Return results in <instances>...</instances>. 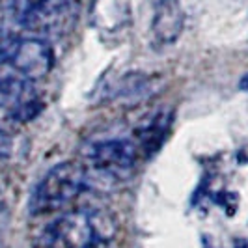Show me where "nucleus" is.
I'll return each instance as SVG.
<instances>
[{
    "label": "nucleus",
    "instance_id": "1",
    "mask_svg": "<svg viewBox=\"0 0 248 248\" xmlns=\"http://www.w3.org/2000/svg\"><path fill=\"white\" fill-rule=\"evenodd\" d=\"M86 188V164L80 161H65L50 168L39 179L32 196V215H50L62 211L80 196Z\"/></svg>",
    "mask_w": 248,
    "mask_h": 248
},
{
    "label": "nucleus",
    "instance_id": "2",
    "mask_svg": "<svg viewBox=\"0 0 248 248\" xmlns=\"http://www.w3.org/2000/svg\"><path fill=\"white\" fill-rule=\"evenodd\" d=\"M0 63L13 75L36 82L52 71L54 50L43 37L12 36L0 39Z\"/></svg>",
    "mask_w": 248,
    "mask_h": 248
},
{
    "label": "nucleus",
    "instance_id": "3",
    "mask_svg": "<svg viewBox=\"0 0 248 248\" xmlns=\"http://www.w3.org/2000/svg\"><path fill=\"white\" fill-rule=\"evenodd\" d=\"M99 239L97 220L84 209L56 217L34 239V248H93Z\"/></svg>",
    "mask_w": 248,
    "mask_h": 248
},
{
    "label": "nucleus",
    "instance_id": "4",
    "mask_svg": "<svg viewBox=\"0 0 248 248\" xmlns=\"http://www.w3.org/2000/svg\"><path fill=\"white\" fill-rule=\"evenodd\" d=\"M39 95L34 82L0 71V131L12 135L39 114Z\"/></svg>",
    "mask_w": 248,
    "mask_h": 248
},
{
    "label": "nucleus",
    "instance_id": "5",
    "mask_svg": "<svg viewBox=\"0 0 248 248\" xmlns=\"http://www.w3.org/2000/svg\"><path fill=\"white\" fill-rule=\"evenodd\" d=\"M80 15V0H39L23 17L21 26L43 39L65 37Z\"/></svg>",
    "mask_w": 248,
    "mask_h": 248
},
{
    "label": "nucleus",
    "instance_id": "6",
    "mask_svg": "<svg viewBox=\"0 0 248 248\" xmlns=\"http://www.w3.org/2000/svg\"><path fill=\"white\" fill-rule=\"evenodd\" d=\"M86 161L90 175L118 181L133 174L138 161V148L127 138H107L88 146Z\"/></svg>",
    "mask_w": 248,
    "mask_h": 248
},
{
    "label": "nucleus",
    "instance_id": "7",
    "mask_svg": "<svg viewBox=\"0 0 248 248\" xmlns=\"http://www.w3.org/2000/svg\"><path fill=\"white\" fill-rule=\"evenodd\" d=\"M185 28V10L181 0H157L153 21H151V36L153 41L161 47L175 43Z\"/></svg>",
    "mask_w": 248,
    "mask_h": 248
},
{
    "label": "nucleus",
    "instance_id": "8",
    "mask_svg": "<svg viewBox=\"0 0 248 248\" xmlns=\"http://www.w3.org/2000/svg\"><path fill=\"white\" fill-rule=\"evenodd\" d=\"M39 0H0V10L6 13L8 17H12L15 23L21 25L23 17H25L28 10L37 4Z\"/></svg>",
    "mask_w": 248,
    "mask_h": 248
},
{
    "label": "nucleus",
    "instance_id": "9",
    "mask_svg": "<svg viewBox=\"0 0 248 248\" xmlns=\"http://www.w3.org/2000/svg\"><path fill=\"white\" fill-rule=\"evenodd\" d=\"M8 222V213L4 209V205H0V232L4 230V226Z\"/></svg>",
    "mask_w": 248,
    "mask_h": 248
},
{
    "label": "nucleus",
    "instance_id": "10",
    "mask_svg": "<svg viewBox=\"0 0 248 248\" xmlns=\"http://www.w3.org/2000/svg\"><path fill=\"white\" fill-rule=\"evenodd\" d=\"M241 90L248 92V75H245V77L241 78Z\"/></svg>",
    "mask_w": 248,
    "mask_h": 248
}]
</instances>
